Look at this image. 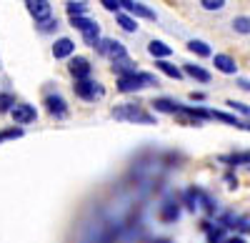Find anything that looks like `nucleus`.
<instances>
[{"mask_svg":"<svg viewBox=\"0 0 250 243\" xmlns=\"http://www.w3.org/2000/svg\"><path fill=\"white\" fill-rule=\"evenodd\" d=\"M208 113H210V118H213V120H220V123L235 126V128H243V120H240V118H235V115H230V113H223V110H208Z\"/></svg>","mask_w":250,"mask_h":243,"instance_id":"obj_19","label":"nucleus"},{"mask_svg":"<svg viewBox=\"0 0 250 243\" xmlns=\"http://www.w3.org/2000/svg\"><path fill=\"white\" fill-rule=\"evenodd\" d=\"M228 106H230L233 110H238V113H243V115H248V118H250V106L240 103V100H228Z\"/></svg>","mask_w":250,"mask_h":243,"instance_id":"obj_29","label":"nucleus"},{"mask_svg":"<svg viewBox=\"0 0 250 243\" xmlns=\"http://www.w3.org/2000/svg\"><path fill=\"white\" fill-rule=\"evenodd\" d=\"M148 86H158V78H155L153 73H140V70H135L133 75L118 78V90H120V93H135V90L148 88Z\"/></svg>","mask_w":250,"mask_h":243,"instance_id":"obj_2","label":"nucleus"},{"mask_svg":"<svg viewBox=\"0 0 250 243\" xmlns=\"http://www.w3.org/2000/svg\"><path fill=\"white\" fill-rule=\"evenodd\" d=\"M153 108L158 113H170V115H178L180 113V103H178V100H170V98H155L153 100Z\"/></svg>","mask_w":250,"mask_h":243,"instance_id":"obj_12","label":"nucleus"},{"mask_svg":"<svg viewBox=\"0 0 250 243\" xmlns=\"http://www.w3.org/2000/svg\"><path fill=\"white\" fill-rule=\"evenodd\" d=\"M58 25H60L58 18H48V20H43V23H38V30L40 33H53V30H58Z\"/></svg>","mask_w":250,"mask_h":243,"instance_id":"obj_27","label":"nucleus"},{"mask_svg":"<svg viewBox=\"0 0 250 243\" xmlns=\"http://www.w3.org/2000/svg\"><path fill=\"white\" fill-rule=\"evenodd\" d=\"M225 243H245V241H243V238H240V236H233V238H228V241H225Z\"/></svg>","mask_w":250,"mask_h":243,"instance_id":"obj_34","label":"nucleus"},{"mask_svg":"<svg viewBox=\"0 0 250 243\" xmlns=\"http://www.w3.org/2000/svg\"><path fill=\"white\" fill-rule=\"evenodd\" d=\"M148 53H150L155 60H165V58L173 55V48L165 45L163 40H150V43H148Z\"/></svg>","mask_w":250,"mask_h":243,"instance_id":"obj_13","label":"nucleus"},{"mask_svg":"<svg viewBox=\"0 0 250 243\" xmlns=\"http://www.w3.org/2000/svg\"><path fill=\"white\" fill-rule=\"evenodd\" d=\"M183 75L195 78L198 83H210V73H208L205 68H200V66H195V63H185L183 66Z\"/></svg>","mask_w":250,"mask_h":243,"instance_id":"obj_14","label":"nucleus"},{"mask_svg":"<svg viewBox=\"0 0 250 243\" xmlns=\"http://www.w3.org/2000/svg\"><path fill=\"white\" fill-rule=\"evenodd\" d=\"M53 55H55V60L73 58V55H75V43H73L70 38H58L55 45H53Z\"/></svg>","mask_w":250,"mask_h":243,"instance_id":"obj_9","label":"nucleus"},{"mask_svg":"<svg viewBox=\"0 0 250 243\" xmlns=\"http://www.w3.org/2000/svg\"><path fill=\"white\" fill-rule=\"evenodd\" d=\"M213 66H215V70H220V73H225V75H235V73H238L235 60H233L230 55H225V53H215V55H213Z\"/></svg>","mask_w":250,"mask_h":243,"instance_id":"obj_10","label":"nucleus"},{"mask_svg":"<svg viewBox=\"0 0 250 243\" xmlns=\"http://www.w3.org/2000/svg\"><path fill=\"white\" fill-rule=\"evenodd\" d=\"M155 68H158L160 73H165L168 78H173V80H180V78H183V70L175 68L173 63H168V60H155Z\"/></svg>","mask_w":250,"mask_h":243,"instance_id":"obj_18","label":"nucleus"},{"mask_svg":"<svg viewBox=\"0 0 250 243\" xmlns=\"http://www.w3.org/2000/svg\"><path fill=\"white\" fill-rule=\"evenodd\" d=\"M113 118L115 120H128V123H143V126H155V115L145 113L138 103H123L118 108H113Z\"/></svg>","mask_w":250,"mask_h":243,"instance_id":"obj_1","label":"nucleus"},{"mask_svg":"<svg viewBox=\"0 0 250 243\" xmlns=\"http://www.w3.org/2000/svg\"><path fill=\"white\" fill-rule=\"evenodd\" d=\"M220 163H228V166H250V153H235V155H220Z\"/></svg>","mask_w":250,"mask_h":243,"instance_id":"obj_22","label":"nucleus"},{"mask_svg":"<svg viewBox=\"0 0 250 243\" xmlns=\"http://www.w3.org/2000/svg\"><path fill=\"white\" fill-rule=\"evenodd\" d=\"M83 40H85V45L95 48V45H98V40H100V25H95V28L88 30V33H83Z\"/></svg>","mask_w":250,"mask_h":243,"instance_id":"obj_26","label":"nucleus"},{"mask_svg":"<svg viewBox=\"0 0 250 243\" xmlns=\"http://www.w3.org/2000/svg\"><path fill=\"white\" fill-rule=\"evenodd\" d=\"M180 218V206L175 203V200H165V203L160 206V221H165V223H173V221Z\"/></svg>","mask_w":250,"mask_h":243,"instance_id":"obj_11","label":"nucleus"},{"mask_svg":"<svg viewBox=\"0 0 250 243\" xmlns=\"http://www.w3.org/2000/svg\"><path fill=\"white\" fill-rule=\"evenodd\" d=\"M230 25H233L235 33H240V35H250V15H235Z\"/></svg>","mask_w":250,"mask_h":243,"instance_id":"obj_23","label":"nucleus"},{"mask_svg":"<svg viewBox=\"0 0 250 243\" xmlns=\"http://www.w3.org/2000/svg\"><path fill=\"white\" fill-rule=\"evenodd\" d=\"M243 128H248V131H250V123H243Z\"/></svg>","mask_w":250,"mask_h":243,"instance_id":"obj_36","label":"nucleus"},{"mask_svg":"<svg viewBox=\"0 0 250 243\" xmlns=\"http://www.w3.org/2000/svg\"><path fill=\"white\" fill-rule=\"evenodd\" d=\"M25 5H28V13L35 18V23H43V20L53 18V5L48 0H25Z\"/></svg>","mask_w":250,"mask_h":243,"instance_id":"obj_7","label":"nucleus"},{"mask_svg":"<svg viewBox=\"0 0 250 243\" xmlns=\"http://www.w3.org/2000/svg\"><path fill=\"white\" fill-rule=\"evenodd\" d=\"M23 135V128H8V131H0V140H10V138H20Z\"/></svg>","mask_w":250,"mask_h":243,"instance_id":"obj_30","label":"nucleus"},{"mask_svg":"<svg viewBox=\"0 0 250 243\" xmlns=\"http://www.w3.org/2000/svg\"><path fill=\"white\" fill-rule=\"evenodd\" d=\"M153 243H173V241H170V238H155Z\"/></svg>","mask_w":250,"mask_h":243,"instance_id":"obj_35","label":"nucleus"},{"mask_svg":"<svg viewBox=\"0 0 250 243\" xmlns=\"http://www.w3.org/2000/svg\"><path fill=\"white\" fill-rule=\"evenodd\" d=\"M13 106H15V98L10 93H0V113H10Z\"/></svg>","mask_w":250,"mask_h":243,"instance_id":"obj_28","label":"nucleus"},{"mask_svg":"<svg viewBox=\"0 0 250 243\" xmlns=\"http://www.w3.org/2000/svg\"><path fill=\"white\" fill-rule=\"evenodd\" d=\"M95 50H98L100 55H108L110 60L128 58V50H125V45L120 43V40H115V38H100L98 45H95Z\"/></svg>","mask_w":250,"mask_h":243,"instance_id":"obj_4","label":"nucleus"},{"mask_svg":"<svg viewBox=\"0 0 250 243\" xmlns=\"http://www.w3.org/2000/svg\"><path fill=\"white\" fill-rule=\"evenodd\" d=\"M73 90H75V95H78V98L88 100V103H93V100H100L103 95H105V88H103V83H98V80H93V78L75 80Z\"/></svg>","mask_w":250,"mask_h":243,"instance_id":"obj_3","label":"nucleus"},{"mask_svg":"<svg viewBox=\"0 0 250 243\" xmlns=\"http://www.w3.org/2000/svg\"><path fill=\"white\" fill-rule=\"evenodd\" d=\"M115 23H118L125 33H138V20L130 18L128 13H118V15H115Z\"/></svg>","mask_w":250,"mask_h":243,"instance_id":"obj_17","label":"nucleus"},{"mask_svg":"<svg viewBox=\"0 0 250 243\" xmlns=\"http://www.w3.org/2000/svg\"><path fill=\"white\" fill-rule=\"evenodd\" d=\"M45 110L55 118H65L68 115V103H65V98L58 95V93H50L45 95Z\"/></svg>","mask_w":250,"mask_h":243,"instance_id":"obj_8","label":"nucleus"},{"mask_svg":"<svg viewBox=\"0 0 250 243\" xmlns=\"http://www.w3.org/2000/svg\"><path fill=\"white\" fill-rule=\"evenodd\" d=\"M130 18H145V20H155V13L148 8V5H143V3H135L133 0V8H130V13H128Z\"/></svg>","mask_w":250,"mask_h":243,"instance_id":"obj_21","label":"nucleus"},{"mask_svg":"<svg viewBox=\"0 0 250 243\" xmlns=\"http://www.w3.org/2000/svg\"><path fill=\"white\" fill-rule=\"evenodd\" d=\"M113 73H115L118 78H123V75H133V73H135V63H133L130 58L113 60Z\"/></svg>","mask_w":250,"mask_h":243,"instance_id":"obj_15","label":"nucleus"},{"mask_svg":"<svg viewBox=\"0 0 250 243\" xmlns=\"http://www.w3.org/2000/svg\"><path fill=\"white\" fill-rule=\"evenodd\" d=\"M190 100H205V93H190Z\"/></svg>","mask_w":250,"mask_h":243,"instance_id":"obj_32","label":"nucleus"},{"mask_svg":"<svg viewBox=\"0 0 250 243\" xmlns=\"http://www.w3.org/2000/svg\"><path fill=\"white\" fill-rule=\"evenodd\" d=\"M100 5L105 8L108 13H115V15L120 13V5H118V0H100Z\"/></svg>","mask_w":250,"mask_h":243,"instance_id":"obj_31","label":"nucleus"},{"mask_svg":"<svg viewBox=\"0 0 250 243\" xmlns=\"http://www.w3.org/2000/svg\"><path fill=\"white\" fill-rule=\"evenodd\" d=\"M188 50L195 53L198 58H210V55H213L210 45H208L205 40H188Z\"/></svg>","mask_w":250,"mask_h":243,"instance_id":"obj_16","label":"nucleus"},{"mask_svg":"<svg viewBox=\"0 0 250 243\" xmlns=\"http://www.w3.org/2000/svg\"><path fill=\"white\" fill-rule=\"evenodd\" d=\"M70 25H73L75 30H80V33H88V30H93L98 23H95V20H90L88 15H80V18H70Z\"/></svg>","mask_w":250,"mask_h":243,"instance_id":"obj_20","label":"nucleus"},{"mask_svg":"<svg viewBox=\"0 0 250 243\" xmlns=\"http://www.w3.org/2000/svg\"><path fill=\"white\" fill-rule=\"evenodd\" d=\"M10 115L15 120V126H28V123H33V120L38 118V110L33 106H28V103H15L10 108Z\"/></svg>","mask_w":250,"mask_h":243,"instance_id":"obj_6","label":"nucleus"},{"mask_svg":"<svg viewBox=\"0 0 250 243\" xmlns=\"http://www.w3.org/2000/svg\"><path fill=\"white\" fill-rule=\"evenodd\" d=\"M198 5L208 13H220L225 8V0H198Z\"/></svg>","mask_w":250,"mask_h":243,"instance_id":"obj_25","label":"nucleus"},{"mask_svg":"<svg viewBox=\"0 0 250 243\" xmlns=\"http://www.w3.org/2000/svg\"><path fill=\"white\" fill-rule=\"evenodd\" d=\"M68 70H70V75H73L75 80H85V78H90L93 66H90V60H88V58L73 55V58H70V63H68Z\"/></svg>","mask_w":250,"mask_h":243,"instance_id":"obj_5","label":"nucleus"},{"mask_svg":"<svg viewBox=\"0 0 250 243\" xmlns=\"http://www.w3.org/2000/svg\"><path fill=\"white\" fill-rule=\"evenodd\" d=\"M238 86H240L243 90H250V80H238Z\"/></svg>","mask_w":250,"mask_h":243,"instance_id":"obj_33","label":"nucleus"},{"mask_svg":"<svg viewBox=\"0 0 250 243\" xmlns=\"http://www.w3.org/2000/svg\"><path fill=\"white\" fill-rule=\"evenodd\" d=\"M68 15L70 18H80V15H88V3H83V0H70L65 5Z\"/></svg>","mask_w":250,"mask_h":243,"instance_id":"obj_24","label":"nucleus"}]
</instances>
